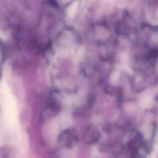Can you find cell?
<instances>
[{"mask_svg":"<svg viewBox=\"0 0 158 158\" xmlns=\"http://www.w3.org/2000/svg\"><path fill=\"white\" fill-rule=\"evenodd\" d=\"M59 141L63 142L65 147L72 148L77 142L78 136L73 129H67L60 135Z\"/></svg>","mask_w":158,"mask_h":158,"instance_id":"6da1fadb","label":"cell"}]
</instances>
